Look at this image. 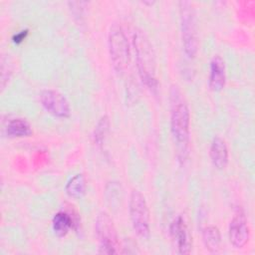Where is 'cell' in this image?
I'll list each match as a JSON object with an SVG mask.
<instances>
[{
    "label": "cell",
    "mask_w": 255,
    "mask_h": 255,
    "mask_svg": "<svg viewBox=\"0 0 255 255\" xmlns=\"http://www.w3.org/2000/svg\"><path fill=\"white\" fill-rule=\"evenodd\" d=\"M132 46L138 75L142 83L153 93H156L158 81L156 76V61L152 45L146 34L136 29L132 36Z\"/></svg>",
    "instance_id": "obj_1"
},
{
    "label": "cell",
    "mask_w": 255,
    "mask_h": 255,
    "mask_svg": "<svg viewBox=\"0 0 255 255\" xmlns=\"http://www.w3.org/2000/svg\"><path fill=\"white\" fill-rule=\"evenodd\" d=\"M190 113L188 105L178 89L173 85L170 88V130L174 141L181 150H185L189 141Z\"/></svg>",
    "instance_id": "obj_2"
},
{
    "label": "cell",
    "mask_w": 255,
    "mask_h": 255,
    "mask_svg": "<svg viewBox=\"0 0 255 255\" xmlns=\"http://www.w3.org/2000/svg\"><path fill=\"white\" fill-rule=\"evenodd\" d=\"M179 18L182 47L187 58L195 57L198 49V34L196 14L193 4L189 1H180Z\"/></svg>",
    "instance_id": "obj_3"
},
{
    "label": "cell",
    "mask_w": 255,
    "mask_h": 255,
    "mask_svg": "<svg viewBox=\"0 0 255 255\" xmlns=\"http://www.w3.org/2000/svg\"><path fill=\"white\" fill-rule=\"evenodd\" d=\"M108 46L115 70L118 73H123L129 65L130 50L125 30L118 23H114L110 27Z\"/></svg>",
    "instance_id": "obj_4"
},
{
    "label": "cell",
    "mask_w": 255,
    "mask_h": 255,
    "mask_svg": "<svg viewBox=\"0 0 255 255\" xmlns=\"http://www.w3.org/2000/svg\"><path fill=\"white\" fill-rule=\"evenodd\" d=\"M95 233L99 242V252L102 254L120 253V240L114 221L105 212H100L95 220Z\"/></svg>",
    "instance_id": "obj_5"
},
{
    "label": "cell",
    "mask_w": 255,
    "mask_h": 255,
    "mask_svg": "<svg viewBox=\"0 0 255 255\" xmlns=\"http://www.w3.org/2000/svg\"><path fill=\"white\" fill-rule=\"evenodd\" d=\"M129 218L134 232L140 238L146 239L150 234L149 209L145 197L138 190H132L128 202Z\"/></svg>",
    "instance_id": "obj_6"
},
{
    "label": "cell",
    "mask_w": 255,
    "mask_h": 255,
    "mask_svg": "<svg viewBox=\"0 0 255 255\" xmlns=\"http://www.w3.org/2000/svg\"><path fill=\"white\" fill-rule=\"evenodd\" d=\"M43 108L52 116L60 119L69 118L71 107L66 97L53 89H44L39 95Z\"/></svg>",
    "instance_id": "obj_7"
},
{
    "label": "cell",
    "mask_w": 255,
    "mask_h": 255,
    "mask_svg": "<svg viewBox=\"0 0 255 255\" xmlns=\"http://www.w3.org/2000/svg\"><path fill=\"white\" fill-rule=\"evenodd\" d=\"M230 243L235 248H243L249 240V226L242 208L237 207L234 211L233 217L228 229Z\"/></svg>",
    "instance_id": "obj_8"
},
{
    "label": "cell",
    "mask_w": 255,
    "mask_h": 255,
    "mask_svg": "<svg viewBox=\"0 0 255 255\" xmlns=\"http://www.w3.org/2000/svg\"><path fill=\"white\" fill-rule=\"evenodd\" d=\"M170 237L179 254H189L191 251V237L184 219L177 216L169 226Z\"/></svg>",
    "instance_id": "obj_9"
},
{
    "label": "cell",
    "mask_w": 255,
    "mask_h": 255,
    "mask_svg": "<svg viewBox=\"0 0 255 255\" xmlns=\"http://www.w3.org/2000/svg\"><path fill=\"white\" fill-rule=\"evenodd\" d=\"M226 82V67L225 62L219 55H214L209 65L208 86L211 91H221Z\"/></svg>",
    "instance_id": "obj_10"
},
{
    "label": "cell",
    "mask_w": 255,
    "mask_h": 255,
    "mask_svg": "<svg viewBox=\"0 0 255 255\" xmlns=\"http://www.w3.org/2000/svg\"><path fill=\"white\" fill-rule=\"evenodd\" d=\"M209 155L212 164L217 169H223L227 166L229 158L228 147L225 140L222 137L218 135L213 137L210 144Z\"/></svg>",
    "instance_id": "obj_11"
},
{
    "label": "cell",
    "mask_w": 255,
    "mask_h": 255,
    "mask_svg": "<svg viewBox=\"0 0 255 255\" xmlns=\"http://www.w3.org/2000/svg\"><path fill=\"white\" fill-rule=\"evenodd\" d=\"M75 225L74 219L70 214L64 211L56 213L52 219V229L58 237H64Z\"/></svg>",
    "instance_id": "obj_12"
},
{
    "label": "cell",
    "mask_w": 255,
    "mask_h": 255,
    "mask_svg": "<svg viewBox=\"0 0 255 255\" xmlns=\"http://www.w3.org/2000/svg\"><path fill=\"white\" fill-rule=\"evenodd\" d=\"M6 133L10 137H26L33 133L30 124L21 118H16L8 122Z\"/></svg>",
    "instance_id": "obj_13"
},
{
    "label": "cell",
    "mask_w": 255,
    "mask_h": 255,
    "mask_svg": "<svg viewBox=\"0 0 255 255\" xmlns=\"http://www.w3.org/2000/svg\"><path fill=\"white\" fill-rule=\"evenodd\" d=\"M202 240L205 248L212 253L218 252L221 245V234L214 225L206 226L202 231Z\"/></svg>",
    "instance_id": "obj_14"
},
{
    "label": "cell",
    "mask_w": 255,
    "mask_h": 255,
    "mask_svg": "<svg viewBox=\"0 0 255 255\" xmlns=\"http://www.w3.org/2000/svg\"><path fill=\"white\" fill-rule=\"evenodd\" d=\"M65 191L67 195L74 199H79L83 197L86 192V179L82 173H77L71 177L66 186Z\"/></svg>",
    "instance_id": "obj_15"
},
{
    "label": "cell",
    "mask_w": 255,
    "mask_h": 255,
    "mask_svg": "<svg viewBox=\"0 0 255 255\" xmlns=\"http://www.w3.org/2000/svg\"><path fill=\"white\" fill-rule=\"evenodd\" d=\"M110 129V119L108 116H103L97 123L94 130V140L97 145L102 146Z\"/></svg>",
    "instance_id": "obj_16"
},
{
    "label": "cell",
    "mask_w": 255,
    "mask_h": 255,
    "mask_svg": "<svg viewBox=\"0 0 255 255\" xmlns=\"http://www.w3.org/2000/svg\"><path fill=\"white\" fill-rule=\"evenodd\" d=\"M27 34H28V30H24V31H21V32L17 33V34L13 37V41H14V43L19 44L20 42H22V41L26 38Z\"/></svg>",
    "instance_id": "obj_17"
}]
</instances>
